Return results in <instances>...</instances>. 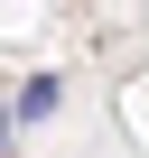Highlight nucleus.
<instances>
[{"label":"nucleus","mask_w":149,"mask_h":158,"mask_svg":"<svg viewBox=\"0 0 149 158\" xmlns=\"http://www.w3.org/2000/svg\"><path fill=\"white\" fill-rule=\"evenodd\" d=\"M47 112H56V74H28L19 102H10V121H47Z\"/></svg>","instance_id":"1"},{"label":"nucleus","mask_w":149,"mask_h":158,"mask_svg":"<svg viewBox=\"0 0 149 158\" xmlns=\"http://www.w3.org/2000/svg\"><path fill=\"white\" fill-rule=\"evenodd\" d=\"M0 149H10V112H0Z\"/></svg>","instance_id":"2"}]
</instances>
